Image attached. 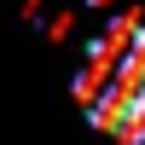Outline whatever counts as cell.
<instances>
[{
    "instance_id": "3957f363",
    "label": "cell",
    "mask_w": 145,
    "mask_h": 145,
    "mask_svg": "<svg viewBox=\"0 0 145 145\" xmlns=\"http://www.w3.org/2000/svg\"><path fill=\"white\" fill-rule=\"evenodd\" d=\"M116 6V0H87V12H110Z\"/></svg>"
},
{
    "instance_id": "6da1fadb",
    "label": "cell",
    "mask_w": 145,
    "mask_h": 145,
    "mask_svg": "<svg viewBox=\"0 0 145 145\" xmlns=\"http://www.w3.org/2000/svg\"><path fill=\"white\" fill-rule=\"evenodd\" d=\"M76 35V12H52L46 18V41H70Z\"/></svg>"
},
{
    "instance_id": "7a4b0ae2",
    "label": "cell",
    "mask_w": 145,
    "mask_h": 145,
    "mask_svg": "<svg viewBox=\"0 0 145 145\" xmlns=\"http://www.w3.org/2000/svg\"><path fill=\"white\" fill-rule=\"evenodd\" d=\"M18 12H23V23H41V18H46V0H23Z\"/></svg>"
}]
</instances>
